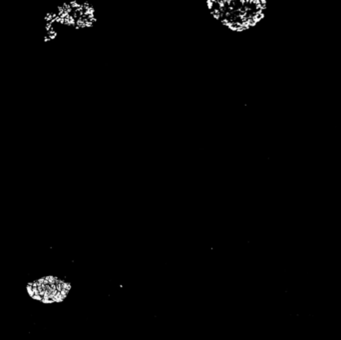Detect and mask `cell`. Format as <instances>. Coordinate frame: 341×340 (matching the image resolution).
<instances>
[{
  "label": "cell",
  "mask_w": 341,
  "mask_h": 340,
  "mask_svg": "<svg viewBox=\"0 0 341 340\" xmlns=\"http://www.w3.org/2000/svg\"><path fill=\"white\" fill-rule=\"evenodd\" d=\"M48 24H55V27L52 28L50 33L57 32V27H68L73 29H87L97 23L98 15L97 10L88 1H73L64 3L58 7L57 12L53 14V17L48 18Z\"/></svg>",
  "instance_id": "2"
},
{
  "label": "cell",
  "mask_w": 341,
  "mask_h": 340,
  "mask_svg": "<svg viewBox=\"0 0 341 340\" xmlns=\"http://www.w3.org/2000/svg\"><path fill=\"white\" fill-rule=\"evenodd\" d=\"M204 6L211 18L221 27L243 33L263 20L268 0H204Z\"/></svg>",
  "instance_id": "1"
},
{
  "label": "cell",
  "mask_w": 341,
  "mask_h": 340,
  "mask_svg": "<svg viewBox=\"0 0 341 340\" xmlns=\"http://www.w3.org/2000/svg\"><path fill=\"white\" fill-rule=\"evenodd\" d=\"M26 288L31 298L43 303H54L63 301L67 297L71 290V283L49 275L29 282Z\"/></svg>",
  "instance_id": "3"
}]
</instances>
